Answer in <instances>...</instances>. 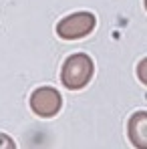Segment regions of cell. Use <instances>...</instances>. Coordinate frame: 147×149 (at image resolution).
Masks as SVG:
<instances>
[{
    "mask_svg": "<svg viewBox=\"0 0 147 149\" xmlns=\"http://www.w3.org/2000/svg\"><path fill=\"white\" fill-rule=\"evenodd\" d=\"M0 149H16V143L10 135L6 133H0Z\"/></svg>",
    "mask_w": 147,
    "mask_h": 149,
    "instance_id": "6",
    "label": "cell"
},
{
    "mask_svg": "<svg viewBox=\"0 0 147 149\" xmlns=\"http://www.w3.org/2000/svg\"><path fill=\"white\" fill-rule=\"evenodd\" d=\"M61 107H63V97L52 87H38L30 95V109L38 117H45V119L54 117L61 111Z\"/></svg>",
    "mask_w": 147,
    "mask_h": 149,
    "instance_id": "3",
    "label": "cell"
},
{
    "mask_svg": "<svg viewBox=\"0 0 147 149\" xmlns=\"http://www.w3.org/2000/svg\"><path fill=\"white\" fill-rule=\"evenodd\" d=\"M145 10H147V0H145Z\"/></svg>",
    "mask_w": 147,
    "mask_h": 149,
    "instance_id": "7",
    "label": "cell"
},
{
    "mask_svg": "<svg viewBox=\"0 0 147 149\" xmlns=\"http://www.w3.org/2000/svg\"><path fill=\"white\" fill-rule=\"evenodd\" d=\"M97 26V18L93 12H75L59 20L56 24V34L65 40H77L87 34H91Z\"/></svg>",
    "mask_w": 147,
    "mask_h": 149,
    "instance_id": "2",
    "label": "cell"
},
{
    "mask_svg": "<svg viewBox=\"0 0 147 149\" xmlns=\"http://www.w3.org/2000/svg\"><path fill=\"white\" fill-rule=\"evenodd\" d=\"M93 73H95L93 58L89 54H85V52H75L63 63L61 83L69 91H79V89L89 85V81L93 79Z\"/></svg>",
    "mask_w": 147,
    "mask_h": 149,
    "instance_id": "1",
    "label": "cell"
},
{
    "mask_svg": "<svg viewBox=\"0 0 147 149\" xmlns=\"http://www.w3.org/2000/svg\"><path fill=\"white\" fill-rule=\"evenodd\" d=\"M127 135L133 147L147 149V111H137L127 123Z\"/></svg>",
    "mask_w": 147,
    "mask_h": 149,
    "instance_id": "4",
    "label": "cell"
},
{
    "mask_svg": "<svg viewBox=\"0 0 147 149\" xmlns=\"http://www.w3.org/2000/svg\"><path fill=\"white\" fill-rule=\"evenodd\" d=\"M137 79H139L143 85H147V56L141 63H137Z\"/></svg>",
    "mask_w": 147,
    "mask_h": 149,
    "instance_id": "5",
    "label": "cell"
}]
</instances>
